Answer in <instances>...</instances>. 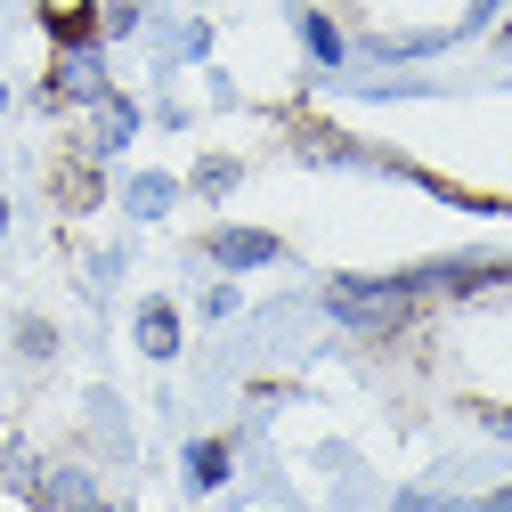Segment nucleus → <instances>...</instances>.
<instances>
[{
	"mask_svg": "<svg viewBox=\"0 0 512 512\" xmlns=\"http://www.w3.org/2000/svg\"><path fill=\"white\" fill-rule=\"evenodd\" d=\"M41 25H49L57 49H90V33H98V0H41Z\"/></svg>",
	"mask_w": 512,
	"mask_h": 512,
	"instance_id": "4",
	"label": "nucleus"
},
{
	"mask_svg": "<svg viewBox=\"0 0 512 512\" xmlns=\"http://www.w3.org/2000/svg\"><path fill=\"white\" fill-rule=\"evenodd\" d=\"M0 106H9V90H0Z\"/></svg>",
	"mask_w": 512,
	"mask_h": 512,
	"instance_id": "15",
	"label": "nucleus"
},
{
	"mask_svg": "<svg viewBox=\"0 0 512 512\" xmlns=\"http://www.w3.org/2000/svg\"><path fill=\"white\" fill-rule=\"evenodd\" d=\"M139 350H147V358H171V350H179V317H171L163 301L139 309Z\"/></svg>",
	"mask_w": 512,
	"mask_h": 512,
	"instance_id": "6",
	"label": "nucleus"
},
{
	"mask_svg": "<svg viewBox=\"0 0 512 512\" xmlns=\"http://www.w3.org/2000/svg\"><path fill=\"white\" fill-rule=\"evenodd\" d=\"M0 236H9V204H0Z\"/></svg>",
	"mask_w": 512,
	"mask_h": 512,
	"instance_id": "14",
	"label": "nucleus"
},
{
	"mask_svg": "<svg viewBox=\"0 0 512 512\" xmlns=\"http://www.w3.org/2000/svg\"><path fill=\"white\" fill-rule=\"evenodd\" d=\"M277 252H285V244H277L269 228H220V236H212V261H220V269H261V261H277Z\"/></svg>",
	"mask_w": 512,
	"mask_h": 512,
	"instance_id": "3",
	"label": "nucleus"
},
{
	"mask_svg": "<svg viewBox=\"0 0 512 512\" xmlns=\"http://www.w3.org/2000/svg\"><path fill=\"white\" fill-rule=\"evenodd\" d=\"M480 415H488V423H496V431H512V407H480Z\"/></svg>",
	"mask_w": 512,
	"mask_h": 512,
	"instance_id": "12",
	"label": "nucleus"
},
{
	"mask_svg": "<svg viewBox=\"0 0 512 512\" xmlns=\"http://www.w3.org/2000/svg\"><path fill=\"white\" fill-rule=\"evenodd\" d=\"M33 504H41V512H98V488H90V472L57 464V472L33 480Z\"/></svg>",
	"mask_w": 512,
	"mask_h": 512,
	"instance_id": "2",
	"label": "nucleus"
},
{
	"mask_svg": "<svg viewBox=\"0 0 512 512\" xmlns=\"http://www.w3.org/2000/svg\"><path fill=\"white\" fill-rule=\"evenodd\" d=\"M57 196H66V204H98V171L82 155H66V163H57Z\"/></svg>",
	"mask_w": 512,
	"mask_h": 512,
	"instance_id": "8",
	"label": "nucleus"
},
{
	"mask_svg": "<svg viewBox=\"0 0 512 512\" xmlns=\"http://www.w3.org/2000/svg\"><path fill=\"white\" fill-rule=\"evenodd\" d=\"M326 301H334V317H342V326L391 334L399 317L423 301V285H415V269H407V277H334V285H326Z\"/></svg>",
	"mask_w": 512,
	"mask_h": 512,
	"instance_id": "1",
	"label": "nucleus"
},
{
	"mask_svg": "<svg viewBox=\"0 0 512 512\" xmlns=\"http://www.w3.org/2000/svg\"><path fill=\"white\" fill-rule=\"evenodd\" d=\"M488 512H512V488H496V496H488Z\"/></svg>",
	"mask_w": 512,
	"mask_h": 512,
	"instance_id": "13",
	"label": "nucleus"
},
{
	"mask_svg": "<svg viewBox=\"0 0 512 512\" xmlns=\"http://www.w3.org/2000/svg\"><path fill=\"white\" fill-rule=\"evenodd\" d=\"M301 33H309V49H317V66H334V57H342V33H334L326 17H301Z\"/></svg>",
	"mask_w": 512,
	"mask_h": 512,
	"instance_id": "9",
	"label": "nucleus"
},
{
	"mask_svg": "<svg viewBox=\"0 0 512 512\" xmlns=\"http://www.w3.org/2000/svg\"><path fill=\"white\" fill-rule=\"evenodd\" d=\"M163 204H171V179H139V187H131V212H139V220H155Z\"/></svg>",
	"mask_w": 512,
	"mask_h": 512,
	"instance_id": "10",
	"label": "nucleus"
},
{
	"mask_svg": "<svg viewBox=\"0 0 512 512\" xmlns=\"http://www.w3.org/2000/svg\"><path fill=\"white\" fill-rule=\"evenodd\" d=\"M122 139H131V106H122V98H106V122H98V147H122Z\"/></svg>",
	"mask_w": 512,
	"mask_h": 512,
	"instance_id": "11",
	"label": "nucleus"
},
{
	"mask_svg": "<svg viewBox=\"0 0 512 512\" xmlns=\"http://www.w3.org/2000/svg\"><path fill=\"white\" fill-rule=\"evenodd\" d=\"M187 480H196V488H220V480H228V439H196V447H187Z\"/></svg>",
	"mask_w": 512,
	"mask_h": 512,
	"instance_id": "7",
	"label": "nucleus"
},
{
	"mask_svg": "<svg viewBox=\"0 0 512 512\" xmlns=\"http://www.w3.org/2000/svg\"><path fill=\"white\" fill-rule=\"evenodd\" d=\"M49 98H57V106H74V98H106V82H98V66H90V49H66V57H57Z\"/></svg>",
	"mask_w": 512,
	"mask_h": 512,
	"instance_id": "5",
	"label": "nucleus"
}]
</instances>
